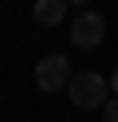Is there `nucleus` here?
<instances>
[{
    "label": "nucleus",
    "instance_id": "nucleus-1",
    "mask_svg": "<svg viewBox=\"0 0 118 122\" xmlns=\"http://www.w3.org/2000/svg\"><path fill=\"white\" fill-rule=\"evenodd\" d=\"M66 92H70V105H79V109H105V100H109V79L96 74V70H79Z\"/></svg>",
    "mask_w": 118,
    "mask_h": 122
},
{
    "label": "nucleus",
    "instance_id": "nucleus-2",
    "mask_svg": "<svg viewBox=\"0 0 118 122\" xmlns=\"http://www.w3.org/2000/svg\"><path fill=\"white\" fill-rule=\"evenodd\" d=\"M70 61L61 57V52H53V57H44L39 66H35V83H39V92H61V87H70Z\"/></svg>",
    "mask_w": 118,
    "mask_h": 122
},
{
    "label": "nucleus",
    "instance_id": "nucleus-3",
    "mask_svg": "<svg viewBox=\"0 0 118 122\" xmlns=\"http://www.w3.org/2000/svg\"><path fill=\"white\" fill-rule=\"evenodd\" d=\"M70 39H75V48H101V39H105V18L101 13H79L75 26H70Z\"/></svg>",
    "mask_w": 118,
    "mask_h": 122
},
{
    "label": "nucleus",
    "instance_id": "nucleus-4",
    "mask_svg": "<svg viewBox=\"0 0 118 122\" xmlns=\"http://www.w3.org/2000/svg\"><path fill=\"white\" fill-rule=\"evenodd\" d=\"M66 0H39V5H35V22L39 26H57V22H61L66 18Z\"/></svg>",
    "mask_w": 118,
    "mask_h": 122
},
{
    "label": "nucleus",
    "instance_id": "nucleus-5",
    "mask_svg": "<svg viewBox=\"0 0 118 122\" xmlns=\"http://www.w3.org/2000/svg\"><path fill=\"white\" fill-rule=\"evenodd\" d=\"M101 118H105V122H118V96H114V100H105V109H101Z\"/></svg>",
    "mask_w": 118,
    "mask_h": 122
},
{
    "label": "nucleus",
    "instance_id": "nucleus-6",
    "mask_svg": "<svg viewBox=\"0 0 118 122\" xmlns=\"http://www.w3.org/2000/svg\"><path fill=\"white\" fill-rule=\"evenodd\" d=\"M109 92L118 96V66H114V74H109Z\"/></svg>",
    "mask_w": 118,
    "mask_h": 122
}]
</instances>
